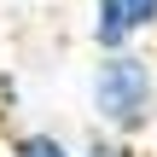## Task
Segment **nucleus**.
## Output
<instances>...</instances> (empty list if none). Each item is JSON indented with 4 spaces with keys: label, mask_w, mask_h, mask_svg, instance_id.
I'll return each mask as SVG.
<instances>
[{
    "label": "nucleus",
    "mask_w": 157,
    "mask_h": 157,
    "mask_svg": "<svg viewBox=\"0 0 157 157\" xmlns=\"http://www.w3.org/2000/svg\"><path fill=\"white\" fill-rule=\"evenodd\" d=\"M76 157H134V140H122V134H105V128H93V140L82 146Z\"/></svg>",
    "instance_id": "nucleus-4"
},
{
    "label": "nucleus",
    "mask_w": 157,
    "mask_h": 157,
    "mask_svg": "<svg viewBox=\"0 0 157 157\" xmlns=\"http://www.w3.org/2000/svg\"><path fill=\"white\" fill-rule=\"evenodd\" d=\"M87 111H93V128L140 140L157 122V64H151V52H140V47L99 52V64L87 76Z\"/></svg>",
    "instance_id": "nucleus-1"
},
{
    "label": "nucleus",
    "mask_w": 157,
    "mask_h": 157,
    "mask_svg": "<svg viewBox=\"0 0 157 157\" xmlns=\"http://www.w3.org/2000/svg\"><path fill=\"white\" fill-rule=\"evenodd\" d=\"M6 157H76V146L58 140L52 128H23V134L6 140Z\"/></svg>",
    "instance_id": "nucleus-3"
},
{
    "label": "nucleus",
    "mask_w": 157,
    "mask_h": 157,
    "mask_svg": "<svg viewBox=\"0 0 157 157\" xmlns=\"http://www.w3.org/2000/svg\"><path fill=\"white\" fill-rule=\"evenodd\" d=\"M93 17H87V41L99 52H122V47H140L146 35H157V0H87Z\"/></svg>",
    "instance_id": "nucleus-2"
}]
</instances>
